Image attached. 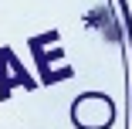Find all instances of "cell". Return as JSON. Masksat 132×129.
I'll return each instance as SVG.
<instances>
[{"label":"cell","instance_id":"obj_1","mask_svg":"<svg viewBox=\"0 0 132 129\" xmlns=\"http://www.w3.org/2000/svg\"><path fill=\"white\" fill-rule=\"evenodd\" d=\"M109 17H112V14L105 10V7H95V10L88 14V20H85V24H88V27H102V24L109 20Z\"/></svg>","mask_w":132,"mask_h":129},{"label":"cell","instance_id":"obj_2","mask_svg":"<svg viewBox=\"0 0 132 129\" xmlns=\"http://www.w3.org/2000/svg\"><path fill=\"white\" fill-rule=\"evenodd\" d=\"M102 34H105V37H109V41H119V37H122V27H119V24H115V20L109 17V20H105V24H102Z\"/></svg>","mask_w":132,"mask_h":129}]
</instances>
